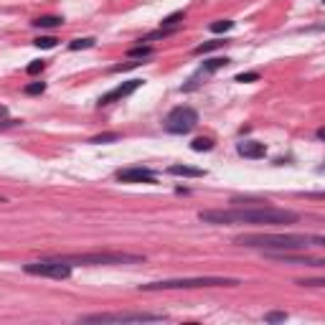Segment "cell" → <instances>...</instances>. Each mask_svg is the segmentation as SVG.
<instances>
[{"label": "cell", "instance_id": "5", "mask_svg": "<svg viewBox=\"0 0 325 325\" xmlns=\"http://www.w3.org/2000/svg\"><path fill=\"white\" fill-rule=\"evenodd\" d=\"M196 124H199V112L193 109V107H188V104L173 107L168 112L165 122H163L165 133H170V135H188Z\"/></svg>", "mask_w": 325, "mask_h": 325}, {"label": "cell", "instance_id": "19", "mask_svg": "<svg viewBox=\"0 0 325 325\" xmlns=\"http://www.w3.org/2000/svg\"><path fill=\"white\" fill-rule=\"evenodd\" d=\"M94 43H97V38L87 36V38H74V41H69V48H72V51H82V48H92Z\"/></svg>", "mask_w": 325, "mask_h": 325}, {"label": "cell", "instance_id": "26", "mask_svg": "<svg viewBox=\"0 0 325 325\" xmlns=\"http://www.w3.org/2000/svg\"><path fill=\"white\" fill-rule=\"evenodd\" d=\"M265 320H267V322H285V320H287V312H282V310H272V312H267V315H265Z\"/></svg>", "mask_w": 325, "mask_h": 325}, {"label": "cell", "instance_id": "15", "mask_svg": "<svg viewBox=\"0 0 325 325\" xmlns=\"http://www.w3.org/2000/svg\"><path fill=\"white\" fill-rule=\"evenodd\" d=\"M229 41L226 38H219V41H206V43H199L196 48H193V53L196 56H201V53H211V51H216V48H224Z\"/></svg>", "mask_w": 325, "mask_h": 325}, {"label": "cell", "instance_id": "21", "mask_svg": "<svg viewBox=\"0 0 325 325\" xmlns=\"http://www.w3.org/2000/svg\"><path fill=\"white\" fill-rule=\"evenodd\" d=\"M56 43H58L56 36H38V38L33 41L36 48H56Z\"/></svg>", "mask_w": 325, "mask_h": 325}, {"label": "cell", "instance_id": "25", "mask_svg": "<svg viewBox=\"0 0 325 325\" xmlns=\"http://www.w3.org/2000/svg\"><path fill=\"white\" fill-rule=\"evenodd\" d=\"M23 92H26V94H43V92H46V84H43V82H31V84L23 87Z\"/></svg>", "mask_w": 325, "mask_h": 325}, {"label": "cell", "instance_id": "4", "mask_svg": "<svg viewBox=\"0 0 325 325\" xmlns=\"http://www.w3.org/2000/svg\"><path fill=\"white\" fill-rule=\"evenodd\" d=\"M241 285L236 277H180V280H160L140 285L143 292H160V290H196V287H236Z\"/></svg>", "mask_w": 325, "mask_h": 325}, {"label": "cell", "instance_id": "1", "mask_svg": "<svg viewBox=\"0 0 325 325\" xmlns=\"http://www.w3.org/2000/svg\"><path fill=\"white\" fill-rule=\"evenodd\" d=\"M297 211L277 206H236V209H206L199 214V221L216 226H282L295 224Z\"/></svg>", "mask_w": 325, "mask_h": 325}, {"label": "cell", "instance_id": "29", "mask_svg": "<svg viewBox=\"0 0 325 325\" xmlns=\"http://www.w3.org/2000/svg\"><path fill=\"white\" fill-rule=\"evenodd\" d=\"M0 204H6V199H3V196H0Z\"/></svg>", "mask_w": 325, "mask_h": 325}, {"label": "cell", "instance_id": "23", "mask_svg": "<svg viewBox=\"0 0 325 325\" xmlns=\"http://www.w3.org/2000/svg\"><path fill=\"white\" fill-rule=\"evenodd\" d=\"M46 69V61H31L28 67H26V74L28 77H36V74H41Z\"/></svg>", "mask_w": 325, "mask_h": 325}, {"label": "cell", "instance_id": "24", "mask_svg": "<svg viewBox=\"0 0 325 325\" xmlns=\"http://www.w3.org/2000/svg\"><path fill=\"white\" fill-rule=\"evenodd\" d=\"M256 79H259L256 72H241V74L234 77V82H239V84H249V82H256Z\"/></svg>", "mask_w": 325, "mask_h": 325}, {"label": "cell", "instance_id": "8", "mask_svg": "<svg viewBox=\"0 0 325 325\" xmlns=\"http://www.w3.org/2000/svg\"><path fill=\"white\" fill-rule=\"evenodd\" d=\"M143 84H145V79H129V82H122V84H117L114 89H109L107 94H102V97L97 99V107H107V104L122 102V99H127L129 94H135Z\"/></svg>", "mask_w": 325, "mask_h": 325}, {"label": "cell", "instance_id": "22", "mask_svg": "<svg viewBox=\"0 0 325 325\" xmlns=\"http://www.w3.org/2000/svg\"><path fill=\"white\" fill-rule=\"evenodd\" d=\"M143 63H148L145 58H135V61H129V63H117V67H112V72H129V69H135V67H143Z\"/></svg>", "mask_w": 325, "mask_h": 325}, {"label": "cell", "instance_id": "3", "mask_svg": "<svg viewBox=\"0 0 325 325\" xmlns=\"http://www.w3.org/2000/svg\"><path fill=\"white\" fill-rule=\"evenodd\" d=\"M58 259L74 265H143V254H129V251H77V254H58Z\"/></svg>", "mask_w": 325, "mask_h": 325}, {"label": "cell", "instance_id": "11", "mask_svg": "<svg viewBox=\"0 0 325 325\" xmlns=\"http://www.w3.org/2000/svg\"><path fill=\"white\" fill-rule=\"evenodd\" d=\"M168 173L170 175H180V178H204L206 175V170H201V168H190V165H180V163L170 165Z\"/></svg>", "mask_w": 325, "mask_h": 325}, {"label": "cell", "instance_id": "18", "mask_svg": "<svg viewBox=\"0 0 325 325\" xmlns=\"http://www.w3.org/2000/svg\"><path fill=\"white\" fill-rule=\"evenodd\" d=\"M231 28H234V21H229V18L214 21V23L209 26V31H211V33H226V31H231Z\"/></svg>", "mask_w": 325, "mask_h": 325}, {"label": "cell", "instance_id": "14", "mask_svg": "<svg viewBox=\"0 0 325 325\" xmlns=\"http://www.w3.org/2000/svg\"><path fill=\"white\" fill-rule=\"evenodd\" d=\"M155 53V48L150 46V43H138V46H133V48H127V56L129 58H150Z\"/></svg>", "mask_w": 325, "mask_h": 325}, {"label": "cell", "instance_id": "12", "mask_svg": "<svg viewBox=\"0 0 325 325\" xmlns=\"http://www.w3.org/2000/svg\"><path fill=\"white\" fill-rule=\"evenodd\" d=\"M229 63H231V58H226V56H216V58H209V61H204V63H201V72H204V74H214V72H219V69L229 67Z\"/></svg>", "mask_w": 325, "mask_h": 325}, {"label": "cell", "instance_id": "9", "mask_svg": "<svg viewBox=\"0 0 325 325\" xmlns=\"http://www.w3.org/2000/svg\"><path fill=\"white\" fill-rule=\"evenodd\" d=\"M117 180L122 183H158V173L150 170V168H143V165H135V168H124V170H117Z\"/></svg>", "mask_w": 325, "mask_h": 325}, {"label": "cell", "instance_id": "27", "mask_svg": "<svg viewBox=\"0 0 325 325\" xmlns=\"http://www.w3.org/2000/svg\"><path fill=\"white\" fill-rule=\"evenodd\" d=\"M297 285H302V287H305V285H307V287H320V285H325V282H322V280H300Z\"/></svg>", "mask_w": 325, "mask_h": 325}, {"label": "cell", "instance_id": "10", "mask_svg": "<svg viewBox=\"0 0 325 325\" xmlns=\"http://www.w3.org/2000/svg\"><path fill=\"white\" fill-rule=\"evenodd\" d=\"M236 153L241 158H249V160H259L267 155V145L265 143H256V140H244L236 145Z\"/></svg>", "mask_w": 325, "mask_h": 325}, {"label": "cell", "instance_id": "6", "mask_svg": "<svg viewBox=\"0 0 325 325\" xmlns=\"http://www.w3.org/2000/svg\"><path fill=\"white\" fill-rule=\"evenodd\" d=\"M23 272H26V275H33V277L69 280V277H72V265L63 262V259H58V256H48V259H41V262H28V265H23Z\"/></svg>", "mask_w": 325, "mask_h": 325}, {"label": "cell", "instance_id": "16", "mask_svg": "<svg viewBox=\"0 0 325 325\" xmlns=\"http://www.w3.org/2000/svg\"><path fill=\"white\" fill-rule=\"evenodd\" d=\"M183 18H185V11H175V13H170V16H165L160 21V28H178V23Z\"/></svg>", "mask_w": 325, "mask_h": 325}, {"label": "cell", "instance_id": "13", "mask_svg": "<svg viewBox=\"0 0 325 325\" xmlns=\"http://www.w3.org/2000/svg\"><path fill=\"white\" fill-rule=\"evenodd\" d=\"M36 28H61L63 26V18L61 16H41L36 21H31Z\"/></svg>", "mask_w": 325, "mask_h": 325}, {"label": "cell", "instance_id": "20", "mask_svg": "<svg viewBox=\"0 0 325 325\" xmlns=\"http://www.w3.org/2000/svg\"><path fill=\"white\" fill-rule=\"evenodd\" d=\"M122 135L119 133H102V135H97V138H92L89 143L92 145H107V143H117Z\"/></svg>", "mask_w": 325, "mask_h": 325}, {"label": "cell", "instance_id": "28", "mask_svg": "<svg viewBox=\"0 0 325 325\" xmlns=\"http://www.w3.org/2000/svg\"><path fill=\"white\" fill-rule=\"evenodd\" d=\"M6 114H8V109H6V107H3V104H0V119H3V117H6Z\"/></svg>", "mask_w": 325, "mask_h": 325}, {"label": "cell", "instance_id": "17", "mask_svg": "<svg viewBox=\"0 0 325 325\" xmlns=\"http://www.w3.org/2000/svg\"><path fill=\"white\" fill-rule=\"evenodd\" d=\"M211 148H214V140L211 138H196V140L190 143V150L193 153H204V150H211Z\"/></svg>", "mask_w": 325, "mask_h": 325}, {"label": "cell", "instance_id": "7", "mask_svg": "<svg viewBox=\"0 0 325 325\" xmlns=\"http://www.w3.org/2000/svg\"><path fill=\"white\" fill-rule=\"evenodd\" d=\"M165 320L163 312H92L84 315L82 322H155Z\"/></svg>", "mask_w": 325, "mask_h": 325}, {"label": "cell", "instance_id": "2", "mask_svg": "<svg viewBox=\"0 0 325 325\" xmlns=\"http://www.w3.org/2000/svg\"><path fill=\"white\" fill-rule=\"evenodd\" d=\"M239 246L262 249V251H297L305 246H325V236L320 234H241L234 239Z\"/></svg>", "mask_w": 325, "mask_h": 325}]
</instances>
